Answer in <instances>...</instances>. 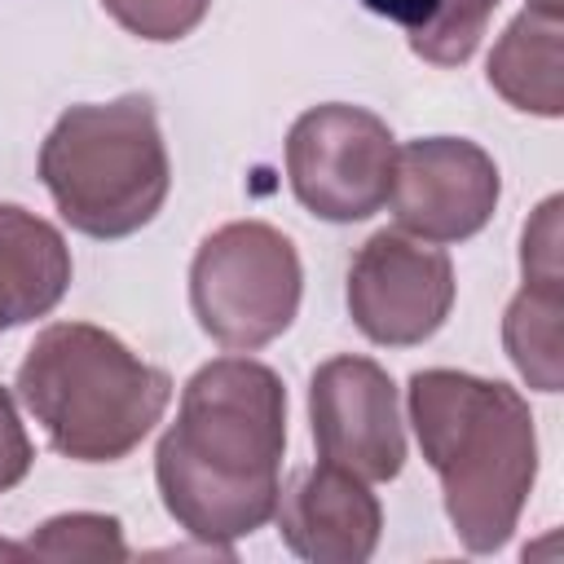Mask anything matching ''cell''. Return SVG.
Returning <instances> with one entry per match:
<instances>
[{
  "label": "cell",
  "instance_id": "cell-1",
  "mask_svg": "<svg viewBox=\"0 0 564 564\" xmlns=\"http://www.w3.org/2000/svg\"><path fill=\"white\" fill-rule=\"evenodd\" d=\"M286 449V388L273 366L229 352L189 375L176 423L159 436L163 511L234 560V542L273 520Z\"/></svg>",
  "mask_w": 564,
  "mask_h": 564
},
{
  "label": "cell",
  "instance_id": "cell-2",
  "mask_svg": "<svg viewBox=\"0 0 564 564\" xmlns=\"http://www.w3.org/2000/svg\"><path fill=\"white\" fill-rule=\"evenodd\" d=\"M405 405L458 542L471 555H494L516 533L538 480L529 401L502 379L427 366L410 375Z\"/></svg>",
  "mask_w": 564,
  "mask_h": 564
},
{
  "label": "cell",
  "instance_id": "cell-3",
  "mask_svg": "<svg viewBox=\"0 0 564 564\" xmlns=\"http://www.w3.org/2000/svg\"><path fill=\"white\" fill-rule=\"evenodd\" d=\"M18 401L57 454L75 463H119L163 419L172 375L137 357L106 326L48 322L18 366Z\"/></svg>",
  "mask_w": 564,
  "mask_h": 564
},
{
  "label": "cell",
  "instance_id": "cell-4",
  "mask_svg": "<svg viewBox=\"0 0 564 564\" xmlns=\"http://www.w3.org/2000/svg\"><path fill=\"white\" fill-rule=\"evenodd\" d=\"M40 181L57 216L84 238L115 242L145 229L172 189L154 101L128 93L62 110L40 145Z\"/></svg>",
  "mask_w": 564,
  "mask_h": 564
},
{
  "label": "cell",
  "instance_id": "cell-5",
  "mask_svg": "<svg viewBox=\"0 0 564 564\" xmlns=\"http://www.w3.org/2000/svg\"><path fill=\"white\" fill-rule=\"evenodd\" d=\"M300 251L269 220H229L194 251L189 308L203 335L229 352H256L286 335L300 313Z\"/></svg>",
  "mask_w": 564,
  "mask_h": 564
},
{
  "label": "cell",
  "instance_id": "cell-6",
  "mask_svg": "<svg viewBox=\"0 0 564 564\" xmlns=\"http://www.w3.org/2000/svg\"><path fill=\"white\" fill-rule=\"evenodd\" d=\"M397 163L392 128L348 101L304 110L286 132V181L304 212L330 225H352L388 203Z\"/></svg>",
  "mask_w": 564,
  "mask_h": 564
},
{
  "label": "cell",
  "instance_id": "cell-7",
  "mask_svg": "<svg viewBox=\"0 0 564 564\" xmlns=\"http://www.w3.org/2000/svg\"><path fill=\"white\" fill-rule=\"evenodd\" d=\"M344 300L370 344L414 348L432 339L454 308V264L436 242L379 229L357 247Z\"/></svg>",
  "mask_w": 564,
  "mask_h": 564
},
{
  "label": "cell",
  "instance_id": "cell-8",
  "mask_svg": "<svg viewBox=\"0 0 564 564\" xmlns=\"http://www.w3.org/2000/svg\"><path fill=\"white\" fill-rule=\"evenodd\" d=\"M308 423L322 463L366 485H383L405 467V423L392 375L375 357L339 352L308 379Z\"/></svg>",
  "mask_w": 564,
  "mask_h": 564
},
{
  "label": "cell",
  "instance_id": "cell-9",
  "mask_svg": "<svg viewBox=\"0 0 564 564\" xmlns=\"http://www.w3.org/2000/svg\"><path fill=\"white\" fill-rule=\"evenodd\" d=\"M502 176L485 145L467 137H419L397 145L388 207L397 229L423 242H467L498 207Z\"/></svg>",
  "mask_w": 564,
  "mask_h": 564
},
{
  "label": "cell",
  "instance_id": "cell-10",
  "mask_svg": "<svg viewBox=\"0 0 564 564\" xmlns=\"http://www.w3.org/2000/svg\"><path fill=\"white\" fill-rule=\"evenodd\" d=\"M273 520L286 551L308 564H366L383 533V507L370 485L335 463L291 471Z\"/></svg>",
  "mask_w": 564,
  "mask_h": 564
},
{
  "label": "cell",
  "instance_id": "cell-11",
  "mask_svg": "<svg viewBox=\"0 0 564 564\" xmlns=\"http://www.w3.org/2000/svg\"><path fill=\"white\" fill-rule=\"evenodd\" d=\"M70 247L44 216L0 203V335L48 317L70 286Z\"/></svg>",
  "mask_w": 564,
  "mask_h": 564
},
{
  "label": "cell",
  "instance_id": "cell-12",
  "mask_svg": "<svg viewBox=\"0 0 564 564\" xmlns=\"http://www.w3.org/2000/svg\"><path fill=\"white\" fill-rule=\"evenodd\" d=\"M489 88L538 119L564 115V18L520 9L489 53Z\"/></svg>",
  "mask_w": 564,
  "mask_h": 564
},
{
  "label": "cell",
  "instance_id": "cell-13",
  "mask_svg": "<svg viewBox=\"0 0 564 564\" xmlns=\"http://www.w3.org/2000/svg\"><path fill=\"white\" fill-rule=\"evenodd\" d=\"M502 348L520 379L538 392L564 388V291L524 286L502 313Z\"/></svg>",
  "mask_w": 564,
  "mask_h": 564
},
{
  "label": "cell",
  "instance_id": "cell-14",
  "mask_svg": "<svg viewBox=\"0 0 564 564\" xmlns=\"http://www.w3.org/2000/svg\"><path fill=\"white\" fill-rule=\"evenodd\" d=\"M18 555L35 560H128L123 524L106 511H62L18 542Z\"/></svg>",
  "mask_w": 564,
  "mask_h": 564
},
{
  "label": "cell",
  "instance_id": "cell-15",
  "mask_svg": "<svg viewBox=\"0 0 564 564\" xmlns=\"http://www.w3.org/2000/svg\"><path fill=\"white\" fill-rule=\"evenodd\" d=\"M498 4L502 0H441L436 18L410 31V48L432 66H463L480 48Z\"/></svg>",
  "mask_w": 564,
  "mask_h": 564
},
{
  "label": "cell",
  "instance_id": "cell-16",
  "mask_svg": "<svg viewBox=\"0 0 564 564\" xmlns=\"http://www.w3.org/2000/svg\"><path fill=\"white\" fill-rule=\"evenodd\" d=\"M564 198L551 194L542 207L524 220L520 234V278L524 286L542 291H564Z\"/></svg>",
  "mask_w": 564,
  "mask_h": 564
},
{
  "label": "cell",
  "instance_id": "cell-17",
  "mask_svg": "<svg viewBox=\"0 0 564 564\" xmlns=\"http://www.w3.org/2000/svg\"><path fill=\"white\" fill-rule=\"evenodd\" d=\"M101 9L137 40L172 44L185 40L212 9V0H101Z\"/></svg>",
  "mask_w": 564,
  "mask_h": 564
},
{
  "label": "cell",
  "instance_id": "cell-18",
  "mask_svg": "<svg viewBox=\"0 0 564 564\" xmlns=\"http://www.w3.org/2000/svg\"><path fill=\"white\" fill-rule=\"evenodd\" d=\"M31 463H35V449H31V436L22 427L18 401L9 388H0V494L18 489L31 471Z\"/></svg>",
  "mask_w": 564,
  "mask_h": 564
},
{
  "label": "cell",
  "instance_id": "cell-19",
  "mask_svg": "<svg viewBox=\"0 0 564 564\" xmlns=\"http://www.w3.org/2000/svg\"><path fill=\"white\" fill-rule=\"evenodd\" d=\"M370 13H379V18H388V22H397V26H405V31H419V26H427L432 18H436V9H441V0H361Z\"/></svg>",
  "mask_w": 564,
  "mask_h": 564
},
{
  "label": "cell",
  "instance_id": "cell-20",
  "mask_svg": "<svg viewBox=\"0 0 564 564\" xmlns=\"http://www.w3.org/2000/svg\"><path fill=\"white\" fill-rule=\"evenodd\" d=\"M524 9H538V13H555V18H564V0H529Z\"/></svg>",
  "mask_w": 564,
  "mask_h": 564
},
{
  "label": "cell",
  "instance_id": "cell-21",
  "mask_svg": "<svg viewBox=\"0 0 564 564\" xmlns=\"http://www.w3.org/2000/svg\"><path fill=\"white\" fill-rule=\"evenodd\" d=\"M0 560H18V546H13V542H4V538H0Z\"/></svg>",
  "mask_w": 564,
  "mask_h": 564
}]
</instances>
